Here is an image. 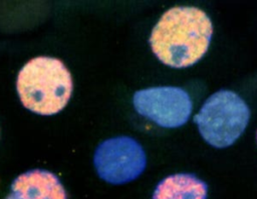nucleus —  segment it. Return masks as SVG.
<instances>
[{
	"label": "nucleus",
	"instance_id": "39448f33",
	"mask_svg": "<svg viewBox=\"0 0 257 199\" xmlns=\"http://www.w3.org/2000/svg\"><path fill=\"white\" fill-rule=\"evenodd\" d=\"M136 111L163 128H179L186 124L193 110L189 93L181 87L159 86L135 92Z\"/></svg>",
	"mask_w": 257,
	"mask_h": 199
},
{
	"label": "nucleus",
	"instance_id": "f257e3e1",
	"mask_svg": "<svg viewBox=\"0 0 257 199\" xmlns=\"http://www.w3.org/2000/svg\"><path fill=\"white\" fill-rule=\"evenodd\" d=\"M213 35L210 17L194 6L167 10L154 26L150 45L156 57L172 68H187L207 53Z\"/></svg>",
	"mask_w": 257,
	"mask_h": 199
},
{
	"label": "nucleus",
	"instance_id": "20e7f679",
	"mask_svg": "<svg viewBox=\"0 0 257 199\" xmlns=\"http://www.w3.org/2000/svg\"><path fill=\"white\" fill-rule=\"evenodd\" d=\"M93 164L99 178L109 184L119 185L137 179L145 171L147 155L136 139L116 136L98 144Z\"/></svg>",
	"mask_w": 257,
	"mask_h": 199
},
{
	"label": "nucleus",
	"instance_id": "7ed1b4c3",
	"mask_svg": "<svg viewBox=\"0 0 257 199\" xmlns=\"http://www.w3.org/2000/svg\"><path fill=\"white\" fill-rule=\"evenodd\" d=\"M250 120L247 103L234 91L221 89L203 103L194 122L202 138L215 148H226L243 134Z\"/></svg>",
	"mask_w": 257,
	"mask_h": 199
},
{
	"label": "nucleus",
	"instance_id": "423d86ee",
	"mask_svg": "<svg viewBox=\"0 0 257 199\" xmlns=\"http://www.w3.org/2000/svg\"><path fill=\"white\" fill-rule=\"evenodd\" d=\"M6 199H67V194L55 174L32 169L14 179Z\"/></svg>",
	"mask_w": 257,
	"mask_h": 199
},
{
	"label": "nucleus",
	"instance_id": "f03ea898",
	"mask_svg": "<svg viewBox=\"0 0 257 199\" xmlns=\"http://www.w3.org/2000/svg\"><path fill=\"white\" fill-rule=\"evenodd\" d=\"M16 89L25 108L39 115H53L68 103L73 83L62 61L38 56L20 69Z\"/></svg>",
	"mask_w": 257,
	"mask_h": 199
},
{
	"label": "nucleus",
	"instance_id": "0eeeda50",
	"mask_svg": "<svg viewBox=\"0 0 257 199\" xmlns=\"http://www.w3.org/2000/svg\"><path fill=\"white\" fill-rule=\"evenodd\" d=\"M208 185L191 173H178L162 179L153 199H207Z\"/></svg>",
	"mask_w": 257,
	"mask_h": 199
}]
</instances>
